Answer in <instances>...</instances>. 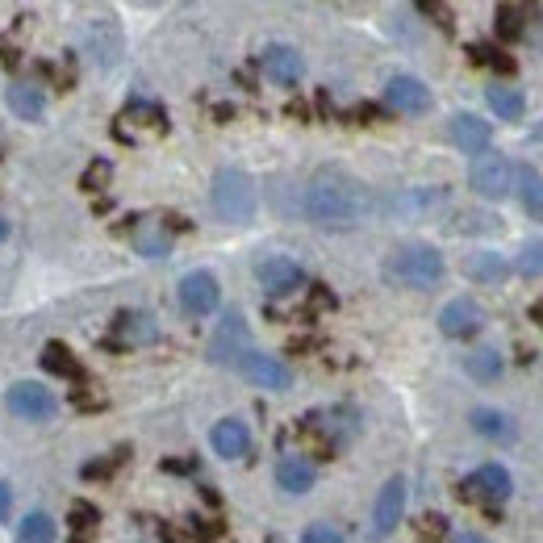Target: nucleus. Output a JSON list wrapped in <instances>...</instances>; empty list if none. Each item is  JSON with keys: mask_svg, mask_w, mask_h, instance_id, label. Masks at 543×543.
Segmentation results:
<instances>
[{"mask_svg": "<svg viewBox=\"0 0 543 543\" xmlns=\"http://www.w3.org/2000/svg\"><path fill=\"white\" fill-rule=\"evenodd\" d=\"M452 543H489V539H485V535H477V531H460Z\"/></svg>", "mask_w": 543, "mask_h": 543, "instance_id": "obj_47", "label": "nucleus"}, {"mask_svg": "<svg viewBox=\"0 0 543 543\" xmlns=\"http://www.w3.org/2000/svg\"><path fill=\"white\" fill-rule=\"evenodd\" d=\"M301 214L322 230H356L372 214V193L347 168H318L301 193Z\"/></svg>", "mask_w": 543, "mask_h": 543, "instance_id": "obj_1", "label": "nucleus"}, {"mask_svg": "<svg viewBox=\"0 0 543 543\" xmlns=\"http://www.w3.org/2000/svg\"><path fill=\"white\" fill-rule=\"evenodd\" d=\"M406 477H389L376 493V506H372V539H389L406 514Z\"/></svg>", "mask_w": 543, "mask_h": 543, "instance_id": "obj_10", "label": "nucleus"}, {"mask_svg": "<svg viewBox=\"0 0 543 543\" xmlns=\"http://www.w3.org/2000/svg\"><path fill=\"white\" fill-rule=\"evenodd\" d=\"M301 543H343V531L330 523H310L301 531Z\"/></svg>", "mask_w": 543, "mask_h": 543, "instance_id": "obj_38", "label": "nucleus"}, {"mask_svg": "<svg viewBox=\"0 0 543 543\" xmlns=\"http://www.w3.org/2000/svg\"><path fill=\"white\" fill-rule=\"evenodd\" d=\"M0 63H5V67H9V72H13V67L21 63V51H17V46H13L9 38H0Z\"/></svg>", "mask_w": 543, "mask_h": 543, "instance_id": "obj_43", "label": "nucleus"}, {"mask_svg": "<svg viewBox=\"0 0 543 543\" xmlns=\"http://www.w3.org/2000/svg\"><path fill=\"white\" fill-rule=\"evenodd\" d=\"M468 55H472V63L493 67V72H502V76H514V72H518V63H514L506 51H498V46H489V42H472Z\"/></svg>", "mask_w": 543, "mask_h": 543, "instance_id": "obj_31", "label": "nucleus"}, {"mask_svg": "<svg viewBox=\"0 0 543 543\" xmlns=\"http://www.w3.org/2000/svg\"><path fill=\"white\" fill-rule=\"evenodd\" d=\"M527 314H531V322L543 330V297H539V301H531V310H527Z\"/></svg>", "mask_w": 543, "mask_h": 543, "instance_id": "obj_46", "label": "nucleus"}, {"mask_svg": "<svg viewBox=\"0 0 543 543\" xmlns=\"http://www.w3.org/2000/svg\"><path fill=\"white\" fill-rule=\"evenodd\" d=\"M239 372L247 376L251 385H259V389H272V393H285V389L293 385V372H289V364H285V360H276V356H264V351H251V356H243Z\"/></svg>", "mask_w": 543, "mask_h": 543, "instance_id": "obj_15", "label": "nucleus"}, {"mask_svg": "<svg viewBox=\"0 0 543 543\" xmlns=\"http://www.w3.org/2000/svg\"><path fill=\"white\" fill-rule=\"evenodd\" d=\"M159 539H163V543H201L197 531L188 527V523H163V527H159Z\"/></svg>", "mask_w": 543, "mask_h": 543, "instance_id": "obj_39", "label": "nucleus"}, {"mask_svg": "<svg viewBox=\"0 0 543 543\" xmlns=\"http://www.w3.org/2000/svg\"><path fill=\"white\" fill-rule=\"evenodd\" d=\"M418 13H422V17H431V21H435V26H439L443 34H452V30H456V17H452V9H447V5H439V0H422V5H418Z\"/></svg>", "mask_w": 543, "mask_h": 543, "instance_id": "obj_37", "label": "nucleus"}, {"mask_svg": "<svg viewBox=\"0 0 543 543\" xmlns=\"http://www.w3.org/2000/svg\"><path fill=\"white\" fill-rule=\"evenodd\" d=\"M180 305H184V314H193V318H209L222 305V285H218V276L214 272H188L180 280Z\"/></svg>", "mask_w": 543, "mask_h": 543, "instance_id": "obj_9", "label": "nucleus"}, {"mask_svg": "<svg viewBox=\"0 0 543 543\" xmlns=\"http://www.w3.org/2000/svg\"><path fill=\"white\" fill-rule=\"evenodd\" d=\"M9 109L21 117V122H42V113H46V92L38 84H26V80H17L9 88Z\"/></svg>", "mask_w": 543, "mask_h": 543, "instance_id": "obj_24", "label": "nucleus"}, {"mask_svg": "<svg viewBox=\"0 0 543 543\" xmlns=\"http://www.w3.org/2000/svg\"><path fill=\"white\" fill-rule=\"evenodd\" d=\"M464 276L472 280V285H502V280L510 276V259L502 251H477L464 259Z\"/></svg>", "mask_w": 543, "mask_h": 543, "instance_id": "obj_20", "label": "nucleus"}, {"mask_svg": "<svg viewBox=\"0 0 543 543\" xmlns=\"http://www.w3.org/2000/svg\"><path fill=\"white\" fill-rule=\"evenodd\" d=\"M130 243H134V251L143 259H168L172 255V234L163 230L159 222H151V218H134Z\"/></svg>", "mask_w": 543, "mask_h": 543, "instance_id": "obj_19", "label": "nucleus"}, {"mask_svg": "<svg viewBox=\"0 0 543 543\" xmlns=\"http://www.w3.org/2000/svg\"><path fill=\"white\" fill-rule=\"evenodd\" d=\"M126 460H130V447H117V452H109V456H101V460L84 464V468H80V477H84V481H101V477H113V472L122 468Z\"/></svg>", "mask_w": 543, "mask_h": 543, "instance_id": "obj_32", "label": "nucleus"}, {"mask_svg": "<svg viewBox=\"0 0 543 543\" xmlns=\"http://www.w3.org/2000/svg\"><path fill=\"white\" fill-rule=\"evenodd\" d=\"M17 543H55V518L46 510H30L17 523Z\"/></svg>", "mask_w": 543, "mask_h": 543, "instance_id": "obj_30", "label": "nucleus"}, {"mask_svg": "<svg viewBox=\"0 0 543 543\" xmlns=\"http://www.w3.org/2000/svg\"><path fill=\"white\" fill-rule=\"evenodd\" d=\"M9 239V222H5V214H0V243Z\"/></svg>", "mask_w": 543, "mask_h": 543, "instance_id": "obj_49", "label": "nucleus"}, {"mask_svg": "<svg viewBox=\"0 0 543 543\" xmlns=\"http://www.w3.org/2000/svg\"><path fill=\"white\" fill-rule=\"evenodd\" d=\"M72 401H76V410H101V406H105V397H97V393H84V385L72 393Z\"/></svg>", "mask_w": 543, "mask_h": 543, "instance_id": "obj_42", "label": "nucleus"}, {"mask_svg": "<svg viewBox=\"0 0 543 543\" xmlns=\"http://www.w3.org/2000/svg\"><path fill=\"white\" fill-rule=\"evenodd\" d=\"M5 406H9V414L26 418V422H42V418L55 414V397H51V389H42L38 381H17L5 393Z\"/></svg>", "mask_w": 543, "mask_h": 543, "instance_id": "obj_13", "label": "nucleus"}, {"mask_svg": "<svg viewBox=\"0 0 543 543\" xmlns=\"http://www.w3.org/2000/svg\"><path fill=\"white\" fill-rule=\"evenodd\" d=\"M514 193L531 214V222H543V172L531 168V163H518L514 168Z\"/></svg>", "mask_w": 543, "mask_h": 543, "instance_id": "obj_22", "label": "nucleus"}, {"mask_svg": "<svg viewBox=\"0 0 543 543\" xmlns=\"http://www.w3.org/2000/svg\"><path fill=\"white\" fill-rule=\"evenodd\" d=\"M452 143L464 151V155H485L489 151V143H493V126L485 122V117H477V113H456L452 117Z\"/></svg>", "mask_w": 543, "mask_h": 543, "instance_id": "obj_17", "label": "nucleus"}, {"mask_svg": "<svg viewBox=\"0 0 543 543\" xmlns=\"http://www.w3.org/2000/svg\"><path fill=\"white\" fill-rule=\"evenodd\" d=\"M209 201H214V214L230 226H247L259 209V193L255 180L243 168H218L214 172V188H209Z\"/></svg>", "mask_w": 543, "mask_h": 543, "instance_id": "obj_3", "label": "nucleus"}, {"mask_svg": "<svg viewBox=\"0 0 543 543\" xmlns=\"http://www.w3.org/2000/svg\"><path fill=\"white\" fill-rule=\"evenodd\" d=\"M209 447L222 456V460H243L251 452V431H247V422L239 418H222L214 422V431H209Z\"/></svg>", "mask_w": 543, "mask_h": 543, "instance_id": "obj_18", "label": "nucleus"}, {"mask_svg": "<svg viewBox=\"0 0 543 543\" xmlns=\"http://www.w3.org/2000/svg\"><path fill=\"white\" fill-rule=\"evenodd\" d=\"M414 531H418L422 543H439V539H447V531H452V527H447L443 514H422L418 523H414Z\"/></svg>", "mask_w": 543, "mask_h": 543, "instance_id": "obj_36", "label": "nucleus"}, {"mask_svg": "<svg viewBox=\"0 0 543 543\" xmlns=\"http://www.w3.org/2000/svg\"><path fill=\"white\" fill-rule=\"evenodd\" d=\"M314 310H335V293L326 285H310V314Z\"/></svg>", "mask_w": 543, "mask_h": 543, "instance_id": "obj_40", "label": "nucleus"}, {"mask_svg": "<svg viewBox=\"0 0 543 543\" xmlns=\"http://www.w3.org/2000/svg\"><path fill=\"white\" fill-rule=\"evenodd\" d=\"M109 184H113V163L109 159H92L84 168V176H80V188H84V193H105Z\"/></svg>", "mask_w": 543, "mask_h": 543, "instance_id": "obj_33", "label": "nucleus"}, {"mask_svg": "<svg viewBox=\"0 0 543 543\" xmlns=\"http://www.w3.org/2000/svg\"><path fill=\"white\" fill-rule=\"evenodd\" d=\"M527 17H531L527 5H498V9H493V26H498V38H502V42H518V38L527 34Z\"/></svg>", "mask_w": 543, "mask_h": 543, "instance_id": "obj_29", "label": "nucleus"}, {"mask_svg": "<svg viewBox=\"0 0 543 543\" xmlns=\"http://www.w3.org/2000/svg\"><path fill=\"white\" fill-rule=\"evenodd\" d=\"M481 326H485V310L472 297H452L439 310V330L447 339H472L481 335Z\"/></svg>", "mask_w": 543, "mask_h": 543, "instance_id": "obj_11", "label": "nucleus"}, {"mask_svg": "<svg viewBox=\"0 0 543 543\" xmlns=\"http://www.w3.org/2000/svg\"><path fill=\"white\" fill-rule=\"evenodd\" d=\"M502 368H506V364H502V356H498L493 347H477V351H468V356H464V372H468L477 385H493V381L502 376Z\"/></svg>", "mask_w": 543, "mask_h": 543, "instance_id": "obj_27", "label": "nucleus"}, {"mask_svg": "<svg viewBox=\"0 0 543 543\" xmlns=\"http://www.w3.org/2000/svg\"><path fill=\"white\" fill-rule=\"evenodd\" d=\"M485 101H489L493 113L502 117V122H523V113H527V97L518 88H510V84H489Z\"/></svg>", "mask_w": 543, "mask_h": 543, "instance_id": "obj_25", "label": "nucleus"}, {"mask_svg": "<svg viewBox=\"0 0 543 543\" xmlns=\"http://www.w3.org/2000/svg\"><path fill=\"white\" fill-rule=\"evenodd\" d=\"M259 289H264L268 297H289L297 289H305V268L297 264L293 255H268V259H259Z\"/></svg>", "mask_w": 543, "mask_h": 543, "instance_id": "obj_8", "label": "nucleus"}, {"mask_svg": "<svg viewBox=\"0 0 543 543\" xmlns=\"http://www.w3.org/2000/svg\"><path fill=\"white\" fill-rule=\"evenodd\" d=\"M201 498H205V502H209V506H222V498H218V493H214V489H209V485H205V489H201Z\"/></svg>", "mask_w": 543, "mask_h": 543, "instance_id": "obj_48", "label": "nucleus"}, {"mask_svg": "<svg viewBox=\"0 0 543 543\" xmlns=\"http://www.w3.org/2000/svg\"><path fill=\"white\" fill-rule=\"evenodd\" d=\"M251 326H247V318L239 314V310H230L222 322H218V330H214V339H209V360L214 364H222V368H239L243 364V356H251Z\"/></svg>", "mask_w": 543, "mask_h": 543, "instance_id": "obj_6", "label": "nucleus"}, {"mask_svg": "<svg viewBox=\"0 0 543 543\" xmlns=\"http://www.w3.org/2000/svg\"><path fill=\"white\" fill-rule=\"evenodd\" d=\"M155 339H159V326H155L151 314H143V310H117L105 347L109 351H130V347H151Z\"/></svg>", "mask_w": 543, "mask_h": 543, "instance_id": "obj_7", "label": "nucleus"}, {"mask_svg": "<svg viewBox=\"0 0 543 543\" xmlns=\"http://www.w3.org/2000/svg\"><path fill=\"white\" fill-rule=\"evenodd\" d=\"M460 502L468 506H485L489 518H502V502H510L514 493V477L506 472V464H481L472 477L460 481Z\"/></svg>", "mask_w": 543, "mask_h": 543, "instance_id": "obj_4", "label": "nucleus"}, {"mask_svg": "<svg viewBox=\"0 0 543 543\" xmlns=\"http://www.w3.org/2000/svg\"><path fill=\"white\" fill-rule=\"evenodd\" d=\"M518 272H523L527 280L543 276V239H531L523 251H518Z\"/></svg>", "mask_w": 543, "mask_h": 543, "instance_id": "obj_35", "label": "nucleus"}, {"mask_svg": "<svg viewBox=\"0 0 543 543\" xmlns=\"http://www.w3.org/2000/svg\"><path fill=\"white\" fill-rule=\"evenodd\" d=\"M67 543H92V535H72V539H67Z\"/></svg>", "mask_w": 543, "mask_h": 543, "instance_id": "obj_50", "label": "nucleus"}, {"mask_svg": "<svg viewBox=\"0 0 543 543\" xmlns=\"http://www.w3.org/2000/svg\"><path fill=\"white\" fill-rule=\"evenodd\" d=\"M88 46L97 51L101 67H113L117 51H122V34H117V26L109 17H97V21H88Z\"/></svg>", "mask_w": 543, "mask_h": 543, "instance_id": "obj_26", "label": "nucleus"}, {"mask_svg": "<svg viewBox=\"0 0 543 543\" xmlns=\"http://www.w3.org/2000/svg\"><path fill=\"white\" fill-rule=\"evenodd\" d=\"M314 464L305 460V456H280L276 460V485L285 489V493H293V498H301V493H310L314 489Z\"/></svg>", "mask_w": 543, "mask_h": 543, "instance_id": "obj_21", "label": "nucleus"}, {"mask_svg": "<svg viewBox=\"0 0 543 543\" xmlns=\"http://www.w3.org/2000/svg\"><path fill=\"white\" fill-rule=\"evenodd\" d=\"M38 364H42L46 372H51V376H67V381H80V385H84V364L72 356V347H67V343H59V339L42 347Z\"/></svg>", "mask_w": 543, "mask_h": 543, "instance_id": "obj_23", "label": "nucleus"}, {"mask_svg": "<svg viewBox=\"0 0 543 543\" xmlns=\"http://www.w3.org/2000/svg\"><path fill=\"white\" fill-rule=\"evenodd\" d=\"M159 226L168 230L172 239H176V234H188V230H193V222H188V218H180V214H163V218H159Z\"/></svg>", "mask_w": 543, "mask_h": 543, "instance_id": "obj_41", "label": "nucleus"}, {"mask_svg": "<svg viewBox=\"0 0 543 543\" xmlns=\"http://www.w3.org/2000/svg\"><path fill=\"white\" fill-rule=\"evenodd\" d=\"M447 264H443V251L431 243H401L385 255L381 276L397 289H435L443 280Z\"/></svg>", "mask_w": 543, "mask_h": 543, "instance_id": "obj_2", "label": "nucleus"}, {"mask_svg": "<svg viewBox=\"0 0 543 543\" xmlns=\"http://www.w3.org/2000/svg\"><path fill=\"white\" fill-rule=\"evenodd\" d=\"M259 67H264V76L293 88L301 76H305V59L297 55V46H285V42H272L264 55H259Z\"/></svg>", "mask_w": 543, "mask_h": 543, "instance_id": "obj_16", "label": "nucleus"}, {"mask_svg": "<svg viewBox=\"0 0 543 543\" xmlns=\"http://www.w3.org/2000/svg\"><path fill=\"white\" fill-rule=\"evenodd\" d=\"M468 188L485 201H502L514 193V163L502 155V151H485L472 159L468 168Z\"/></svg>", "mask_w": 543, "mask_h": 543, "instance_id": "obj_5", "label": "nucleus"}, {"mask_svg": "<svg viewBox=\"0 0 543 543\" xmlns=\"http://www.w3.org/2000/svg\"><path fill=\"white\" fill-rule=\"evenodd\" d=\"M138 130H155V134H168V113L151 101H130L122 109V117L113 122V138H122V143H134Z\"/></svg>", "mask_w": 543, "mask_h": 543, "instance_id": "obj_14", "label": "nucleus"}, {"mask_svg": "<svg viewBox=\"0 0 543 543\" xmlns=\"http://www.w3.org/2000/svg\"><path fill=\"white\" fill-rule=\"evenodd\" d=\"M163 468H168V472H193L197 460H193V456H184V460H163Z\"/></svg>", "mask_w": 543, "mask_h": 543, "instance_id": "obj_45", "label": "nucleus"}, {"mask_svg": "<svg viewBox=\"0 0 543 543\" xmlns=\"http://www.w3.org/2000/svg\"><path fill=\"white\" fill-rule=\"evenodd\" d=\"M472 431L485 435V439L510 443V439H514V422H510L502 410H489V406H481V410H472Z\"/></svg>", "mask_w": 543, "mask_h": 543, "instance_id": "obj_28", "label": "nucleus"}, {"mask_svg": "<svg viewBox=\"0 0 543 543\" xmlns=\"http://www.w3.org/2000/svg\"><path fill=\"white\" fill-rule=\"evenodd\" d=\"M67 523H72L76 535H92V531H97V523H101V510L92 502H76L72 514H67Z\"/></svg>", "mask_w": 543, "mask_h": 543, "instance_id": "obj_34", "label": "nucleus"}, {"mask_svg": "<svg viewBox=\"0 0 543 543\" xmlns=\"http://www.w3.org/2000/svg\"><path fill=\"white\" fill-rule=\"evenodd\" d=\"M9 514H13V489H9L5 481H0V523H5Z\"/></svg>", "mask_w": 543, "mask_h": 543, "instance_id": "obj_44", "label": "nucleus"}, {"mask_svg": "<svg viewBox=\"0 0 543 543\" xmlns=\"http://www.w3.org/2000/svg\"><path fill=\"white\" fill-rule=\"evenodd\" d=\"M385 105L393 113H406V117H418V113H431L435 97H431V88L422 84L418 76H393L385 84Z\"/></svg>", "mask_w": 543, "mask_h": 543, "instance_id": "obj_12", "label": "nucleus"}]
</instances>
